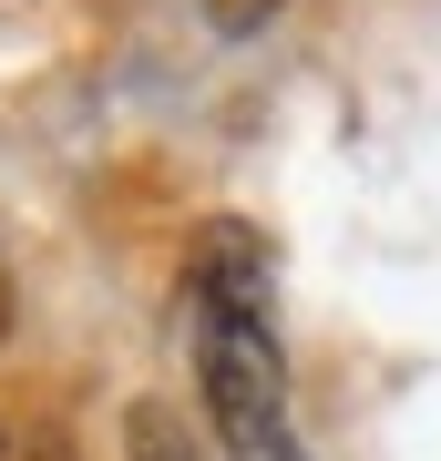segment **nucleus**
<instances>
[{"mask_svg":"<svg viewBox=\"0 0 441 461\" xmlns=\"http://www.w3.org/2000/svg\"><path fill=\"white\" fill-rule=\"evenodd\" d=\"M0 318H11V287H0Z\"/></svg>","mask_w":441,"mask_h":461,"instance_id":"obj_5","label":"nucleus"},{"mask_svg":"<svg viewBox=\"0 0 441 461\" xmlns=\"http://www.w3.org/2000/svg\"><path fill=\"white\" fill-rule=\"evenodd\" d=\"M206 11H216V32H267L278 0H206Z\"/></svg>","mask_w":441,"mask_h":461,"instance_id":"obj_2","label":"nucleus"},{"mask_svg":"<svg viewBox=\"0 0 441 461\" xmlns=\"http://www.w3.org/2000/svg\"><path fill=\"white\" fill-rule=\"evenodd\" d=\"M133 430H144V441H133V461H185V441H175V430H164L154 411H144V420H133Z\"/></svg>","mask_w":441,"mask_h":461,"instance_id":"obj_3","label":"nucleus"},{"mask_svg":"<svg viewBox=\"0 0 441 461\" xmlns=\"http://www.w3.org/2000/svg\"><path fill=\"white\" fill-rule=\"evenodd\" d=\"M0 461H72V451H0Z\"/></svg>","mask_w":441,"mask_h":461,"instance_id":"obj_4","label":"nucleus"},{"mask_svg":"<svg viewBox=\"0 0 441 461\" xmlns=\"http://www.w3.org/2000/svg\"><path fill=\"white\" fill-rule=\"evenodd\" d=\"M185 339H196L206 420L236 461H288V359H278V277L246 226H206L185 267Z\"/></svg>","mask_w":441,"mask_h":461,"instance_id":"obj_1","label":"nucleus"}]
</instances>
